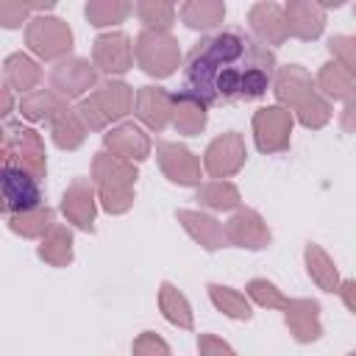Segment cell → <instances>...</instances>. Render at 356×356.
<instances>
[{"label":"cell","mask_w":356,"mask_h":356,"mask_svg":"<svg viewBox=\"0 0 356 356\" xmlns=\"http://www.w3.org/2000/svg\"><path fill=\"white\" fill-rule=\"evenodd\" d=\"M275 56L242 28L203 36L186 56L184 95L200 106L256 100L267 92Z\"/></svg>","instance_id":"6da1fadb"},{"label":"cell","mask_w":356,"mask_h":356,"mask_svg":"<svg viewBox=\"0 0 356 356\" xmlns=\"http://www.w3.org/2000/svg\"><path fill=\"white\" fill-rule=\"evenodd\" d=\"M42 178H36L33 172L14 167V164H3V211L8 217L14 214H28L42 209Z\"/></svg>","instance_id":"7a4b0ae2"},{"label":"cell","mask_w":356,"mask_h":356,"mask_svg":"<svg viewBox=\"0 0 356 356\" xmlns=\"http://www.w3.org/2000/svg\"><path fill=\"white\" fill-rule=\"evenodd\" d=\"M3 164L22 167V170L33 172L36 178H42L44 175V150H42L39 134L8 122L6 136H3Z\"/></svg>","instance_id":"3957f363"},{"label":"cell","mask_w":356,"mask_h":356,"mask_svg":"<svg viewBox=\"0 0 356 356\" xmlns=\"http://www.w3.org/2000/svg\"><path fill=\"white\" fill-rule=\"evenodd\" d=\"M25 39L31 44V50L42 58H58L72 47V33L67 28V22H61L58 17H36L31 19Z\"/></svg>","instance_id":"277c9868"},{"label":"cell","mask_w":356,"mask_h":356,"mask_svg":"<svg viewBox=\"0 0 356 356\" xmlns=\"http://www.w3.org/2000/svg\"><path fill=\"white\" fill-rule=\"evenodd\" d=\"M136 56H139L142 70L150 75H170L181 58L175 39L167 33H153V31H145L136 39Z\"/></svg>","instance_id":"5b68a950"},{"label":"cell","mask_w":356,"mask_h":356,"mask_svg":"<svg viewBox=\"0 0 356 356\" xmlns=\"http://www.w3.org/2000/svg\"><path fill=\"white\" fill-rule=\"evenodd\" d=\"M286 14V28L289 33L300 36V39H314L320 36L323 25H325V8L320 3H309V0H295L284 8Z\"/></svg>","instance_id":"8992f818"},{"label":"cell","mask_w":356,"mask_h":356,"mask_svg":"<svg viewBox=\"0 0 356 356\" xmlns=\"http://www.w3.org/2000/svg\"><path fill=\"white\" fill-rule=\"evenodd\" d=\"M248 19H250L256 36H259L261 42H267V44H281L284 36L289 33V28H286V14H284V8L275 6V3H256V6L250 8V17H248Z\"/></svg>","instance_id":"52a82bcc"},{"label":"cell","mask_w":356,"mask_h":356,"mask_svg":"<svg viewBox=\"0 0 356 356\" xmlns=\"http://www.w3.org/2000/svg\"><path fill=\"white\" fill-rule=\"evenodd\" d=\"M131 44L125 33H106L95 42V64L106 72H125L131 67Z\"/></svg>","instance_id":"ba28073f"},{"label":"cell","mask_w":356,"mask_h":356,"mask_svg":"<svg viewBox=\"0 0 356 356\" xmlns=\"http://www.w3.org/2000/svg\"><path fill=\"white\" fill-rule=\"evenodd\" d=\"M53 86L64 95V97H78L83 89L92 86L95 81V72H92V64L83 61V58H72V61H64L53 70L50 75Z\"/></svg>","instance_id":"9c48e42d"},{"label":"cell","mask_w":356,"mask_h":356,"mask_svg":"<svg viewBox=\"0 0 356 356\" xmlns=\"http://www.w3.org/2000/svg\"><path fill=\"white\" fill-rule=\"evenodd\" d=\"M289 114L281 108H261L256 114V131H259V147L261 150H278L286 145L289 134Z\"/></svg>","instance_id":"30bf717a"},{"label":"cell","mask_w":356,"mask_h":356,"mask_svg":"<svg viewBox=\"0 0 356 356\" xmlns=\"http://www.w3.org/2000/svg\"><path fill=\"white\" fill-rule=\"evenodd\" d=\"M245 153H242V145H239V136L236 134H228L222 139H217L209 153H206V164L214 175H225V172H234L239 164H242Z\"/></svg>","instance_id":"8fae6325"},{"label":"cell","mask_w":356,"mask_h":356,"mask_svg":"<svg viewBox=\"0 0 356 356\" xmlns=\"http://www.w3.org/2000/svg\"><path fill=\"white\" fill-rule=\"evenodd\" d=\"M64 214L83 231H92V220H95V206H92V192L83 181H75L67 192H64V203H61Z\"/></svg>","instance_id":"7c38bea8"},{"label":"cell","mask_w":356,"mask_h":356,"mask_svg":"<svg viewBox=\"0 0 356 356\" xmlns=\"http://www.w3.org/2000/svg\"><path fill=\"white\" fill-rule=\"evenodd\" d=\"M159 153H161V164H164L170 181H175V184L197 181V161L192 159L189 150H184L178 145H161Z\"/></svg>","instance_id":"4fadbf2b"},{"label":"cell","mask_w":356,"mask_h":356,"mask_svg":"<svg viewBox=\"0 0 356 356\" xmlns=\"http://www.w3.org/2000/svg\"><path fill=\"white\" fill-rule=\"evenodd\" d=\"M228 236H231L234 242H239L242 248H264L267 239H270V234L264 231L261 220H259L253 211L236 214V217L231 220V225H228Z\"/></svg>","instance_id":"5bb4252c"},{"label":"cell","mask_w":356,"mask_h":356,"mask_svg":"<svg viewBox=\"0 0 356 356\" xmlns=\"http://www.w3.org/2000/svg\"><path fill=\"white\" fill-rule=\"evenodd\" d=\"M286 323L292 325L295 337L300 342L317 339L320 337V323H317V303L309 300H298L292 306H286Z\"/></svg>","instance_id":"9a60e30c"},{"label":"cell","mask_w":356,"mask_h":356,"mask_svg":"<svg viewBox=\"0 0 356 356\" xmlns=\"http://www.w3.org/2000/svg\"><path fill=\"white\" fill-rule=\"evenodd\" d=\"M95 167H97V172H100V175H108V178H117V172H122V170H125L120 161L106 159V153H100V159L95 161ZM108 178H100V184H108ZM103 203H106V209H108V211H122V209L128 206V197H125V195H120V184H117V181H114L111 186H103Z\"/></svg>","instance_id":"2e32d148"},{"label":"cell","mask_w":356,"mask_h":356,"mask_svg":"<svg viewBox=\"0 0 356 356\" xmlns=\"http://www.w3.org/2000/svg\"><path fill=\"white\" fill-rule=\"evenodd\" d=\"M39 67H36V61H31L28 56H22V53H14V56H8L6 58V81H8V86L11 89H31L36 81H39Z\"/></svg>","instance_id":"e0dca14e"},{"label":"cell","mask_w":356,"mask_h":356,"mask_svg":"<svg viewBox=\"0 0 356 356\" xmlns=\"http://www.w3.org/2000/svg\"><path fill=\"white\" fill-rule=\"evenodd\" d=\"M181 17H184V22L189 25V28H214V25H220L222 22V17H225V6L222 3H186V6H181Z\"/></svg>","instance_id":"ac0fdd59"},{"label":"cell","mask_w":356,"mask_h":356,"mask_svg":"<svg viewBox=\"0 0 356 356\" xmlns=\"http://www.w3.org/2000/svg\"><path fill=\"white\" fill-rule=\"evenodd\" d=\"M167 111H170V97L156 89V86H145L139 92V114L145 117L147 125L153 128H161L164 120H167Z\"/></svg>","instance_id":"d6986e66"},{"label":"cell","mask_w":356,"mask_h":356,"mask_svg":"<svg viewBox=\"0 0 356 356\" xmlns=\"http://www.w3.org/2000/svg\"><path fill=\"white\" fill-rule=\"evenodd\" d=\"M106 142H108V147H114V150L122 153V156L145 159V153H147V139H145L142 131L134 128V125H122V128L111 131V134L106 136Z\"/></svg>","instance_id":"ffe728a7"},{"label":"cell","mask_w":356,"mask_h":356,"mask_svg":"<svg viewBox=\"0 0 356 356\" xmlns=\"http://www.w3.org/2000/svg\"><path fill=\"white\" fill-rule=\"evenodd\" d=\"M53 225V211L47 206L36 209V211H28V214H14L8 217V228L14 234H22V236H39L44 234L47 228Z\"/></svg>","instance_id":"44dd1931"},{"label":"cell","mask_w":356,"mask_h":356,"mask_svg":"<svg viewBox=\"0 0 356 356\" xmlns=\"http://www.w3.org/2000/svg\"><path fill=\"white\" fill-rule=\"evenodd\" d=\"M39 256L50 264H67L72 259V236L64 228H50V236L42 242Z\"/></svg>","instance_id":"7402d4cb"},{"label":"cell","mask_w":356,"mask_h":356,"mask_svg":"<svg viewBox=\"0 0 356 356\" xmlns=\"http://www.w3.org/2000/svg\"><path fill=\"white\" fill-rule=\"evenodd\" d=\"M134 11V6L128 3H108V0H100V3H86V19L97 28L103 25H114V22H122L128 14Z\"/></svg>","instance_id":"603a6c76"},{"label":"cell","mask_w":356,"mask_h":356,"mask_svg":"<svg viewBox=\"0 0 356 356\" xmlns=\"http://www.w3.org/2000/svg\"><path fill=\"white\" fill-rule=\"evenodd\" d=\"M178 220H184V225L211 250V248H217L220 245V239H222V228L211 220V217H203V214H192V211H181L178 214Z\"/></svg>","instance_id":"cb8c5ba5"},{"label":"cell","mask_w":356,"mask_h":356,"mask_svg":"<svg viewBox=\"0 0 356 356\" xmlns=\"http://www.w3.org/2000/svg\"><path fill=\"white\" fill-rule=\"evenodd\" d=\"M203 122H206V111H203V106H200L197 100H192V97H186V95L175 97V125H178L181 131L192 134V131L203 128Z\"/></svg>","instance_id":"d4e9b609"},{"label":"cell","mask_w":356,"mask_h":356,"mask_svg":"<svg viewBox=\"0 0 356 356\" xmlns=\"http://www.w3.org/2000/svg\"><path fill=\"white\" fill-rule=\"evenodd\" d=\"M136 14H139V19H142L147 28H156V33H159V31H164V28L172 25V19H175V6L147 0V3H139V6H136Z\"/></svg>","instance_id":"484cf974"},{"label":"cell","mask_w":356,"mask_h":356,"mask_svg":"<svg viewBox=\"0 0 356 356\" xmlns=\"http://www.w3.org/2000/svg\"><path fill=\"white\" fill-rule=\"evenodd\" d=\"M19 108H22V114L25 117H31V120H44V117H56V111H61V103L50 95V92H33V95H28L22 103H19Z\"/></svg>","instance_id":"4316f807"},{"label":"cell","mask_w":356,"mask_h":356,"mask_svg":"<svg viewBox=\"0 0 356 356\" xmlns=\"http://www.w3.org/2000/svg\"><path fill=\"white\" fill-rule=\"evenodd\" d=\"M53 136H56L58 147H78L83 139V128L78 125V120L72 114L61 111L53 117Z\"/></svg>","instance_id":"83f0119b"},{"label":"cell","mask_w":356,"mask_h":356,"mask_svg":"<svg viewBox=\"0 0 356 356\" xmlns=\"http://www.w3.org/2000/svg\"><path fill=\"white\" fill-rule=\"evenodd\" d=\"M209 289H211L214 303H217L225 314H231V317H236V320H248V317H250V306H248V300H245L242 295L231 292L228 286H217V284H211Z\"/></svg>","instance_id":"f1b7e54d"},{"label":"cell","mask_w":356,"mask_h":356,"mask_svg":"<svg viewBox=\"0 0 356 356\" xmlns=\"http://www.w3.org/2000/svg\"><path fill=\"white\" fill-rule=\"evenodd\" d=\"M161 309H164L167 320H172V323H178V325H184V328H192L189 306H186V300H184V298H181L170 284H164V286H161Z\"/></svg>","instance_id":"f546056e"},{"label":"cell","mask_w":356,"mask_h":356,"mask_svg":"<svg viewBox=\"0 0 356 356\" xmlns=\"http://www.w3.org/2000/svg\"><path fill=\"white\" fill-rule=\"evenodd\" d=\"M306 261H309V273L317 278V284H320L323 289L334 292V286H337V270L331 267V261L325 259V253L312 245V248L306 250Z\"/></svg>","instance_id":"4dcf8cb0"},{"label":"cell","mask_w":356,"mask_h":356,"mask_svg":"<svg viewBox=\"0 0 356 356\" xmlns=\"http://www.w3.org/2000/svg\"><path fill=\"white\" fill-rule=\"evenodd\" d=\"M39 8H53V3H22V0H3L0 3V22L6 28H17L22 19H28L31 11H39Z\"/></svg>","instance_id":"1f68e13d"},{"label":"cell","mask_w":356,"mask_h":356,"mask_svg":"<svg viewBox=\"0 0 356 356\" xmlns=\"http://www.w3.org/2000/svg\"><path fill=\"white\" fill-rule=\"evenodd\" d=\"M320 86H323L328 95L342 97V95L350 89V78H348V72H345L339 64H325L323 72H320Z\"/></svg>","instance_id":"d6a6232c"},{"label":"cell","mask_w":356,"mask_h":356,"mask_svg":"<svg viewBox=\"0 0 356 356\" xmlns=\"http://www.w3.org/2000/svg\"><path fill=\"white\" fill-rule=\"evenodd\" d=\"M197 200H203L214 209H231V206H236V189L228 184H211L197 192Z\"/></svg>","instance_id":"836d02e7"},{"label":"cell","mask_w":356,"mask_h":356,"mask_svg":"<svg viewBox=\"0 0 356 356\" xmlns=\"http://www.w3.org/2000/svg\"><path fill=\"white\" fill-rule=\"evenodd\" d=\"M328 47L350 72H356V36H337L328 42Z\"/></svg>","instance_id":"e575fe53"},{"label":"cell","mask_w":356,"mask_h":356,"mask_svg":"<svg viewBox=\"0 0 356 356\" xmlns=\"http://www.w3.org/2000/svg\"><path fill=\"white\" fill-rule=\"evenodd\" d=\"M248 292H250L261 306H284V303H286L284 295H281L273 284H267V281H250Z\"/></svg>","instance_id":"d590c367"},{"label":"cell","mask_w":356,"mask_h":356,"mask_svg":"<svg viewBox=\"0 0 356 356\" xmlns=\"http://www.w3.org/2000/svg\"><path fill=\"white\" fill-rule=\"evenodd\" d=\"M134 350H136V356H170L167 345H164L159 337H153V334L139 337L136 345H134Z\"/></svg>","instance_id":"8d00e7d4"},{"label":"cell","mask_w":356,"mask_h":356,"mask_svg":"<svg viewBox=\"0 0 356 356\" xmlns=\"http://www.w3.org/2000/svg\"><path fill=\"white\" fill-rule=\"evenodd\" d=\"M200 350H203V356H234V350L228 345H222L220 339H214V337H203Z\"/></svg>","instance_id":"74e56055"},{"label":"cell","mask_w":356,"mask_h":356,"mask_svg":"<svg viewBox=\"0 0 356 356\" xmlns=\"http://www.w3.org/2000/svg\"><path fill=\"white\" fill-rule=\"evenodd\" d=\"M342 298H345V303L356 312V281H348V284L342 286Z\"/></svg>","instance_id":"f35d334b"},{"label":"cell","mask_w":356,"mask_h":356,"mask_svg":"<svg viewBox=\"0 0 356 356\" xmlns=\"http://www.w3.org/2000/svg\"><path fill=\"white\" fill-rule=\"evenodd\" d=\"M11 111V95H8V89H6V97H3V114H8Z\"/></svg>","instance_id":"ab89813d"},{"label":"cell","mask_w":356,"mask_h":356,"mask_svg":"<svg viewBox=\"0 0 356 356\" xmlns=\"http://www.w3.org/2000/svg\"><path fill=\"white\" fill-rule=\"evenodd\" d=\"M348 356H356V350H350V353H348Z\"/></svg>","instance_id":"60d3db41"},{"label":"cell","mask_w":356,"mask_h":356,"mask_svg":"<svg viewBox=\"0 0 356 356\" xmlns=\"http://www.w3.org/2000/svg\"><path fill=\"white\" fill-rule=\"evenodd\" d=\"M353 14H356V8H353Z\"/></svg>","instance_id":"b9f144b4"}]
</instances>
